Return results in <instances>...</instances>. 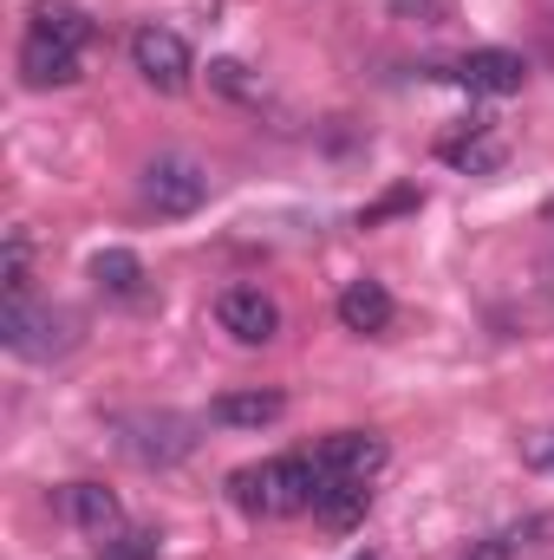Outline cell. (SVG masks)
<instances>
[{
    "mask_svg": "<svg viewBox=\"0 0 554 560\" xmlns=\"http://www.w3.org/2000/svg\"><path fill=\"white\" fill-rule=\"evenodd\" d=\"M313 469H320V482H339V476L372 482V476L385 469V436H372V430H339V436H326V443L313 450Z\"/></svg>",
    "mask_w": 554,
    "mask_h": 560,
    "instance_id": "cell-7",
    "label": "cell"
},
{
    "mask_svg": "<svg viewBox=\"0 0 554 560\" xmlns=\"http://www.w3.org/2000/svg\"><path fill=\"white\" fill-rule=\"evenodd\" d=\"M437 156H443L450 170L489 176V170H503V138H496L483 118H470V125H457V131H443V138H437Z\"/></svg>",
    "mask_w": 554,
    "mask_h": 560,
    "instance_id": "cell-10",
    "label": "cell"
},
{
    "mask_svg": "<svg viewBox=\"0 0 554 560\" xmlns=\"http://www.w3.org/2000/svg\"><path fill=\"white\" fill-rule=\"evenodd\" d=\"M92 280H99L112 300H143V261L131 248H105V255L92 261Z\"/></svg>",
    "mask_w": 554,
    "mask_h": 560,
    "instance_id": "cell-15",
    "label": "cell"
},
{
    "mask_svg": "<svg viewBox=\"0 0 554 560\" xmlns=\"http://www.w3.org/2000/svg\"><path fill=\"white\" fill-rule=\"evenodd\" d=\"M366 509H372V482H353V476H339V482H320V495H313V515H320L333 535L359 528V522H366Z\"/></svg>",
    "mask_w": 554,
    "mask_h": 560,
    "instance_id": "cell-13",
    "label": "cell"
},
{
    "mask_svg": "<svg viewBox=\"0 0 554 560\" xmlns=\"http://www.w3.org/2000/svg\"><path fill=\"white\" fill-rule=\"evenodd\" d=\"M229 495H235V509H249V515H262V522H280V515L313 509L320 469H313V456H268V463L235 469V476H229Z\"/></svg>",
    "mask_w": 554,
    "mask_h": 560,
    "instance_id": "cell-1",
    "label": "cell"
},
{
    "mask_svg": "<svg viewBox=\"0 0 554 560\" xmlns=\"http://www.w3.org/2000/svg\"><path fill=\"white\" fill-rule=\"evenodd\" d=\"M138 189L157 215H196V209L209 202V170H203L196 156H183V150H163V156L143 163Z\"/></svg>",
    "mask_w": 554,
    "mask_h": 560,
    "instance_id": "cell-2",
    "label": "cell"
},
{
    "mask_svg": "<svg viewBox=\"0 0 554 560\" xmlns=\"http://www.w3.org/2000/svg\"><path fill=\"white\" fill-rule=\"evenodd\" d=\"M457 560H516V541H509V528H503V535H483V541H470Z\"/></svg>",
    "mask_w": 554,
    "mask_h": 560,
    "instance_id": "cell-20",
    "label": "cell"
},
{
    "mask_svg": "<svg viewBox=\"0 0 554 560\" xmlns=\"http://www.w3.org/2000/svg\"><path fill=\"white\" fill-rule=\"evenodd\" d=\"M216 326H222L235 346H268L280 332L275 293H262V287H222V293H216Z\"/></svg>",
    "mask_w": 554,
    "mask_h": 560,
    "instance_id": "cell-6",
    "label": "cell"
},
{
    "mask_svg": "<svg viewBox=\"0 0 554 560\" xmlns=\"http://www.w3.org/2000/svg\"><path fill=\"white\" fill-rule=\"evenodd\" d=\"M118 450L143 463V469H170L196 450V423L176 418V411H138V418H118Z\"/></svg>",
    "mask_w": 554,
    "mask_h": 560,
    "instance_id": "cell-3",
    "label": "cell"
},
{
    "mask_svg": "<svg viewBox=\"0 0 554 560\" xmlns=\"http://www.w3.org/2000/svg\"><path fill=\"white\" fill-rule=\"evenodd\" d=\"M359 560H372V555H359Z\"/></svg>",
    "mask_w": 554,
    "mask_h": 560,
    "instance_id": "cell-24",
    "label": "cell"
},
{
    "mask_svg": "<svg viewBox=\"0 0 554 560\" xmlns=\"http://www.w3.org/2000/svg\"><path fill=\"white\" fill-rule=\"evenodd\" d=\"M443 79H457L463 92H483V98H509V92L529 85V66H522L516 52H503V46H476V52H463Z\"/></svg>",
    "mask_w": 554,
    "mask_h": 560,
    "instance_id": "cell-8",
    "label": "cell"
},
{
    "mask_svg": "<svg viewBox=\"0 0 554 560\" xmlns=\"http://www.w3.org/2000/svg\"><path fill=\"white\" fill-rule=\"evenodd\" d=\"M280 411H287L280 392H222V398L209 405V418L229 423V430H262V423H275Z\"/></svg>",
    "mask_w": 554,
    "mask_h": 560,
    "instance_id": "cell-14",
    "label": "cell"
},
{
    "mask_svg": "<svg viewBox=\"0 0 554 560\" xmlns=\"http://www.w3.org/2000/svg\"><path fill=\"white\" fill-rule=\"evenodd\" d=\"M131 66L143 72V85H157V92H183L189 85V46H183V33H170V26H138L131 33Z\"/></svg>",
    "mask_w": 554,
    "mask_h": 560,
    "instance_id": "cell-5",
    "label": "cell"
},
{
    "mask_svg": "<svg viewBox=\"0 0 554 560\" xmlns=\"http://www.w3.org/2000/svg\"><path fill=\"white\" fill-rule=\"evenodd\" d=\"M392 7H399V13H424V20H437V13H443V0H392Z\"/></svg>",
    "mask_w": 554,
    "mask_h": 560,
    "instance_id": "cell-22",
    "label": "cell"
},
{
    "mask_svg": "<svg viewBox=\"0 0 554 560\" xmlns=\"http://www.w3.org/2000/svg\"><path fill=\"white\" fill-rule=\"evenodd\" d=\"M522 463L542 469V476H554V430H529V436H522Z\"/></svg>",
    "mask_w": 554,
    "mask_h": 560,
    "instance_id": "cell-19",
    "label": "cell"
},
{
    "mask_svg": "<svg viewBox=\"0 0 554 560\" xmlns=\"http://www.w3.org/2000/svg\"><path fill=\"white\" fill-rule=\"evenodd\" d=\"M66 515H72L92 541H118V528H125V509H118V495H112L105 482H72V489H66Z\"/></svg>",
    "mask_w": 554,
    "mask_h": 560,
    "instance_id": "cell-11",
    "label": "cell"
},
{
    "mask_svg": "<svg viewBox=\"0 0 554 560\" xmlns=\"http://www.w3.org/2000/svg\"><path fill=\"white\" fill-rule=\"evenodd\" d=\"M392 293H385V280H346V293H339V326L346 332H385L392 326Z\"/></svg>",
    "mask_w": 554,
    "mask_h": 560,
    "instance_id": "cell-12",
    "label": "cell"
},
{
    "mask_svg": "<svg viewBox=\"0 0 554 560\" xmlns=\"http://www.w3.org/2000/svg\"><path fill=\"white\" fill-rule=\"evenodd\" d=\"M209 79H216L222 92H235V98L249 92V79H242V66H235V59H216V66H209Z\"/></svg>",
    "mask_w": 554,
    "mask_h": 560,
    "instance_id": "cell-21",
    "label": "cell"
},
{
    "mask_svg": "<svg viewBox=\"0 0 554 560\" xmlns=\"http://www.w3.org/2000/svg\"><path fill=\"white\" fill-rule=\"evenodd\" d=\"M33 33H46V39H59V46H85V39H92V20H85L72 0H39V7H33Z\"/></svg>",
    "mask_w": 554,
    "mask_h": 560,
    "instance_id": "cell-16",
    "label": "cell"
},
{
    "mask_svg": "<svg viewBox=\"0 0 554 560\" xmlns=\"http://www.w3.org/2000/svg\"><path fill=\"white\" fill-rule=\"evenodd\" d=\"M0 339H7L20 359H53V352L72 346V319H66V313H46V306H33V300H7Z\"/></svg>",
    "mask_w": 554,
    "mask_h": 560,
    "instance_id": "cell-4",
    "label": "cell"
},
{
    "mask_svg": "<svg viewBox=\"0 0 554 560\" xmlns=\"http://www.w3.org/2000/svg\"><path fill=\"white\" fill-rule=\"evenodd\" d=\"M20 79H26L33 92H46V85H79V46H59V39H46V33L26 26V39H20Z\"/></svg>",
    "mask_w": 554,
    "mask_h": 560,
    "instance_id": "cell-9",
    "label": "cell"
},
{
    "mask_svg": "<svg viewBox=\"0 0 554 560\" xmlns=\"http://www.w3.org/2000/svg\"><path fill=\"white\" fill-rule=\"evenodd\" d=\"M417 202H424V196H417L412 183H405V189H392V196H379V202H372V209L359 215V229H379L385 215H405V209H417Z\"/></svg>",
    "mask_w": 554,
    "mask_h": 560,
    "instance_id": "cell-17",
    "label": "cell"
},
{
    "mask_svg": "<svg viewBox=\"0 0 554 560\" xmlns=\"http://www.w3.org/2000/svg\"><path fill=\"white\" fill-rule=\"evenodd\" d=\"M105 555H112V560H157V535H150V528L118 535V541H105Z\"/></svg>",
    "mask_w": 554,
    "mask_h": 560,
    "instance_id": "cell-18",
    "label": "cell"
},
{
    "mask_svg": "<svg viewBox=\"0 0 554 560\" xmlns=\"http://www.w3.org/2000/svg\"><path fill=\"white\" fill-rule=\"evenodd\" d=\"M542 215H549V229H554V196H549V209H542Z\"/></svg>",
    "mask_w": 554,
    "mask_h": 560,
    "instance_id": "cell-23",
    "label": "cell"
}]
</instances>
